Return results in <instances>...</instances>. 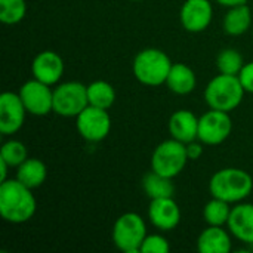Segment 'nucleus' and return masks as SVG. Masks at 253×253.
Returning <instances> with one entry per match:
<instances>
[{
	"mask_svg": "<svg viewBox=\"0 0 253 253\" xmlns=\"http://www.w3.org/2000/svg\"><path fill=\"white\" fill-rule=\"evenodd\" d=\"M37 211L33 190L15 179L0 182V215L9 224H25Z\"/></svg>",
	"mask_w": 253,
	"mask_h": 253,
	"instance_id": "nucleus-1",
	"label": "nucleus"
},
{
	"mask_svg": "<svg viewBox=\"0 0 253 253\" xmlns=\"http://www.w3.org/2000/svg\"><path fill=\"white\" fill-rule=\"evenodd\" d=\"M253 190V178L249 172L239 168H225L215 172L209 181L212 197L221 199L230 205H237L248 199Z\"/></svg>",
	"mask_w": 253,
	"mask_h": 253,
	"instance_id": "nucleus-2",
	"label": "nucleus"
},
{
	"mask_svg": "<svg viewBox=\"0 0 253 253\" xmlns=\"http://www.w3.org/2000/svg\"><path fill=\"white\" fill-rule=\"evenodd\" d=\"M245 87L239 76L219 73L205 87V99L209 108L219 111H234L245 98Z\"/></svg>",
	"mask_w": 253,
	"mask_h": 253,
	"instance_id": "nucleus-3",
	"label": "nucleus"
},
{
	"mask_svg": "<svg viewBox=\"0 0 253 253\" xmlns=\"http://www.w3.org/2000/svg\"><path fill=\"white\" fill-rule=\"evenodd\" d=\"M173 62L162 49L148 47L136 53L132 71L135 79L145 86L156 87L166 83Z\"/></svg>",
	"mask_w": 253,
	"mask_h": 253,
	"instance_id": "nucleus-4",
	"label": "nucleus"
},
{
	"mask_svg": "<svg viewBox=\"0 0 253 253\" xmlns=\"http://www.w3.org/2000/svg\"><path fill=\"white\" fill-rule=\"evenodd\" d=\"M147 237V225L139 213L126 212L120 215L113 227V243L123 253H139Z\"/></svg>",
	"mask_w": 253,
	"mask_h": 253,
	"instance_id": "nucleus-5",
	"label": "nucleus"
},
{
	"mask_svg": "<svg viewBox=\"0 0 253 253\" xmlns=\"http://www.w3.org/2000/svg\"><path fill=\"white\" fill-rule=\"evenodd\" d=\"M188 160L185 144L170 138L154 148L151 156V170L173 179L185 169Z\"/></svg>",
	"mask_w": 253,
	"mask_h": 253,
	"instance_id": "nucleus-6",
	"label": "nucleus"
},
{
	"mask_svg": "<svg viewBox=\"0 0 253 253\" xmlns=\"http://www.w3.org/2000/svg\"><path fill=\"white\" fill-rule=\"evenodd\" d=\"M87 105V86L80 82L59 83L53 89V113L61 117H77Z\"/></svg>",
	"mask_w": 253,
	"mask_h": 253,
	"instance_id": "nucleus-7",
	"label": "nucleus"
},
{
	"mask_svg": "<svg viewBox=\"0 0 253 253\" xmlns=\"http://www.w3.org/2000/svg\"><path fill=\"white\" fill-rule=\"evenodd\" d=\"M233 132V120L228 113L209 110L199 117V136L205 145H219L228 139Z\"/></svg>",
	"mask_w": 253,
	"mask_h": 253,
	"instance_id": "nucleus-8",
	"label": "nucleus"
},
{
	"mask_svg": "<svg viewBox=\"0 0 253 253\" xmlns=\"http://www.w3.org/2000/svg\"><path fill=\"white\" fill-rule=\"evenodd\" d=\"M76 127L79 135L89 142L104 141L111 130V117L108 110L87 105L76 117Z\"/></svg>",
	"mask_w": 253,
	"mask_h": 253,
	"instance_id": "nucleus-9",
	"label": "nucleus"
},
{
	"mask_svg": "<svg viewBox=\"0 0 253 253\" xmlns=\"http://www.w3.org/2000/svg\"><path fill=\"white\" fill-rule=\"evenodd\" d=\"M18 93L28 114L43 117L53 111V90L49 84L31 79L19 87Z\"/></svg>",
	"mask_w": 253,
	"mask_h": 253,
	"instance_id": "nucleus-10",
	"label": "nucleus"
},
{
	"mask_svg": "<svg viewBox=\"0 0 253 253\" xmlns=\"http://www.w3.org/2000/svg\"><path fill=\"white\" fill-rule=\"evenodd\" d=\"M27 110L19 93L3 92L0 96V133L15 135L24 126Z\"/></svg>",
	"mask_w": 253,
	"mask_h": 253,
	"instance_id": "nucleus-11",
	"label": "nucleus"
},
{
	"mask_svg": "<svg viewBox=\"0 0 253 253\" xmlns=\"http://www.w3.org/2000/svg\"><path fill=\"white\" fill-rule=\"evenodd\" d=\"M213 18V6L211 0H185L179 10L181 25L188 33L205 31Z\"/></svg>",
	"mask_w": 253,
	"mask_h": 253,
	"instance_id": "nucleus-12",
	"label": "nucleus"
},
{
	"mask_svg": "<svg viewBox=\"0 0 253 253\" xmlns=\"http://www.w3.org/2000/svg\"><path fill=\"white\" fill-rule=\"evenodd\" d=\"M64 59L55 50H42L37 53L31 62L33 79L55 86L64 76Z\"/></svg>",
	"mask_w": 253,
	"mask_h": 253,
	"instance_id": "nucleus-13",
	"label": "nucleus"
},
{
	"mask_svg": "<svg viewBox=\"0 0 253 253\" xmlns=\"http://www.w3.org/2000/svg\"><path fill=\"white\" fill-rule=\"evenodd\" d=\"M148 219L160 231H172L181 222V209L173 197L154 199L148 206Z\"/></svg>",
	"mask_w": 253,
	"mask_h": 253,
	"instance_id": "nucleus-14",
	"label": "nucleus"
},
{
	"mask_svg": "<svg viewBox=\"0 0 253 253\" xmlns=\"http://www.w3.org/2000/svg\"><path fill=\"white\" fill-rule=\"evenodd\" d=\"M230 233L242 243L253 245V205L237 203L231 209V215L227 224Z\"/></svg>",
	"mask_w": 253,
	"mask_h": 253,
	"instance_id": "nucleus-15",
	"label": "nucleus"
},
{
	"mask_svg": "<svg viewBox=\"0 0 253 253\" xmlns=\"http://www.w3.org/2000/svg\"><path fill=\"white\" fill-rule=\"evenodd\" d=\"M168 127L172 138L188 144L199 136V117L190 110H178L170 116Z\"/></svg>",
	"mask_w": 253,
	"mask_h": 253,
	"instance_id": "nucleus-16",
	"label": "nucleus"
},
{
	"mask_svg": "<svg viewBox=\"0 0 253 253\" xmlns=\"http://www.w3.org/2000/svg\"><path fill=\"white\" fill-rule=\"evenodd\" d=\"M231 249L233 242L224 227L208 225L197 239V251L200 253H230Z\"/></svg>",
	"mask_w": 253,
	"mask_h": 253,
	"instance_id": "nucleus-17",
	"label": "nucleus"
},
{
	"mask_svg": "<svg viewBox=\"0 0 253 253\" xmlns=\"http://www.w3.org/2000/svg\"><path fill=\"white\" fill-rule=\"evenodd\" d=\"M165 84L175 95H188L196 89L197 77L188 65L178 62L172 65Z\"/></svg>",
	"mask_w": 253,
	"mask_h": 253,
	"instance_id": "nucleus-18",
	"label": "nucleus"
},
{
	"mask_svg": "<svg viewBox=\"0 0 253 253\" xmlns=\"http://www.w3.org/2000/svg\"><path fill=\"white\" fill-rule=\"evenodd\" d=\"M47 178V168L40 159L28 157L24 163L16 168V179L25 187L34 190L44 184Z\"/></svg>",
	"mask_w": 253,
	"mask_h": 253,
	"instance_id": "nucleus-19",
	"label": "nucleus"
},
{
	"mask_svg": "<svg viewBox=\"0 0 253 253\" xmlns=\"http://www.w3.org/2000/svg\"><path fill=\"white\" fill-rule=\"evenodd\" d=\"M252 25V10L248 4H240L228 7V12L224 16L222 27L228 36H242Z\"/></svg>",
	"mask_w": 253,
	"mask_h": 253,
	"instance_id": "nucleus-20",
	"label": "nucleus"
},
{
	"mask_svg": "<svg viewBox=\"0 0 253 253\" xmlns=\"http://www.w3.org/2000/svg\"><path fill=\"white\" fill-rule=\"evenodd\" d=\"M142 190L150 197V200L173 197V194H175V185L172 182V178L160 175L154 170H150L148 173L144 175Z\"/></svg>",
	"mask_w": 253,
	"mask_h": 253,
	"instance_id": "nucleus-21",
	"label": "nucleus"
},
{
	"mask_svg": "<svg viewBox=\"0 0 253 253\" xmlns=\"http://www.w3.org/2000/svg\"><path fill=\"white\" fill-rule=\"evenodd\" d=\"M87 99L89 105L108 110L116 102V89L105 80H95L87 84Z\"/></svg>",
	"mask_w": 253,
	"mask_h": 253,
	"instance_id": "nucleus-22",
	"label": "nucleus"
},
{
	"mask_svg": "<svg viewBox=\"0 0 253 253\" xmlns=\"http://www.w3.org/2000/svg\"><path fill=\"white\" fill-rule=\"evenodd\" d=\"M231 209L233 208L230 203H227L221 199L212 197V200H209L203 209L205 222L208 225H213V227H224L228 224Z\"/></svg>",
	"mask_w": 253,
	"mask_h": 253,
	"instance_id": "nucleus-23",
	"label": "nucleus"
},
{
	"mask_svg": "<svg viewBox=\"0 0 253 253\" xmlns=\"http://www.w3.org/2000/svg\"><path fill=\"white\" fill-rule=\"evenodd\" d=\"M245 64L246 62H245L242 53L237 49H233V47L222 49L218 53V58H216V68L222 74L239 76L242 68L245 67Z\"/></svg>",
	"mask_w": 253,
	"mask_h": 253,
	"instance_id": "nucleus-24",
	"label": "nucleus"
},
{
	"mask_svg": "<svg viewBox=\"0 0 253 253\" xmlns=\"http://www.w3.org/2000/svg\"><path fill=\"white\" fill-rule=\"evenodd\" d=\"M25 0H0V21L6 25H15L25 18Z\"/></svg>",
	"mask_w": 253,
	"mask_h": 253,
	"instance_id": "nucleus-25",
	"label": "nucleus"
},
{
	"mask_svg": "<svg viewBox=\"0 0 253 253\" xmlns=\"http://www.w3.org/2000/svg\"><path fill=\"white\" fill-rule=\"evenodd\" d=\"M0 159L4 160L10 168H18L28 159L27 147L18 139H9L3 142L0 148Z\"/></svg>",
	"mask_w": 253,
	"mask_h": 253,
	"instance_id": "nucleus-26",
	"label": "nucleus"
},
{
	"mask_svg": "<svg viewBox=\"0 0 253 253\" xmlns=\"http://www.w3.org/2000/svg\"><path fill=\"white\" fill-rule=\"evenodd\" d=\"M170 245L166 237L162 234H147L145 240L142 242L139 253H169Z\"/></svg>",
	"mask_w": 253,
	"mask_h": 253,
	"instance_id": "nucleus-27",
	"label": "nucleus"
},
{
	"mask_svg": "<svg viewBox=\"0 0 253 253\" xmlns=\"http://www.w3.org/2000/svg\"><path fill=\"white\" fill-rule=\"evenodd\" d=\"M239 79L246 90V93H252L253 95V61L245 64V67L242 68Z\"/></svg>",
	"mask_w": 253,
	"mask_h": 253,
	"instance_id": "nucleus-28",
	"label": "nucleus"
},
{
	"mask_svg": "<svg viewBox=\"0 0 253 253\" xmlns=\"http://www.w3.org/2000/svg\"><path fill=\"white\" fill-rule=\"evenodd\" d=\"M203 145H205V144H203L202 141H199V139L185 144L188 159H190V160H197V159H200L202 154H203Z\"/></svg>",
	"mask_w": 253,
	"mask_h": 253,
	"instance_id": "nucleus-29",
	"label": "nucleus"
},
{
	"mask_svg": "<svg viewBox=\"0 0 253 253\" xmlns=\"http://www.w3.org/2000/svg\"><path fill=\"white\" fill-rule=\"evenodd\" d=\"M218 4L225 6V7H234V6H240V4H246L248 0H215Z\"/></svg>",
	"mask_w": 253,
	"mask_h": 253,
	"instance_id": "nucleus-30",
	"label": "nucleus"
},
{
	"mask_svg": "<svg viewBox=\"0 0 253 253\" xmlns=\"http://www.w3.org/2000/svg\"><path fill=\"white\" fill-rule=\"evenodd\" d=\"M7 169H10V166L4 160L0 159V182L7 179Z\"/></svg>",
	"mask_w": 253,
	"mask_h": 253,
	"instance_id": "nucleus-31",
	"label": "nucleus"
},
{
	"mask_svg": "<svg viewBox=\"0 0 253 253\" xmlns=\"http://www.w3.org/2000/svg\"><path fill=\"white\" fill-rule=\"evenodd\" d=\"M129 1H141V0H129Z\"/></svg>",
	"mask_w": 253,
	"mask_h": 253,
	"instance_id": "nucleus-32",
	"label": "nucleus"
}]
</instances>
